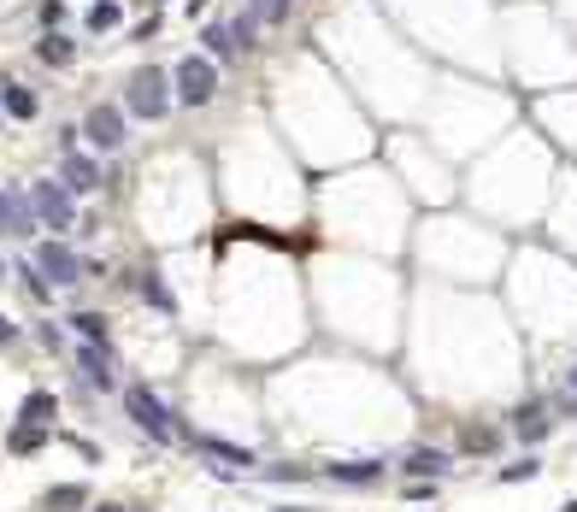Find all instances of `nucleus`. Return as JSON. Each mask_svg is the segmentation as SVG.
<instances>
[{"instance_id": "30", "label": "nucleus", "mask_w": 577, "mask_h": 512, "mask_svg": "<svg viewBox=\"0 0 577 512\" xmlns=\"http://www.w3.org/2000/svg\"><path fill=\"white\" fill-rule=\"evenodd\" d=\"M95 512H124V507H95Z\"/></svg>"}, {"instance_id": "7", "label": "nucleus", "mask_w": 577, "mask_h": 512, "mask_svg": "<svg viewBox=\"0 0 577 512\" xmlns=\"http://www.w3.org/2000/svg\"><path fill=\"white\" fill-rule=\"evenodd\" d=\"M401 471H407L412 483H424V477L437 483V477H448V471H454V454H442V448H412V454L401 459Z\"/></svg>"}, {"instance_id": "17", "label": "nucleus", "mask_w": 577, "mask_h": 512, "mask_svg": "<svg viewBox=\"0 0 577 512\" xmlns=\"http://www.w3.org/2000/svg\"><path fill=\"white\" fill-rule=\"evenodd\" d=\"M42 441H47V424H18L13 430V454H36Z\"/></svg>"}, {"instance_id": "22", "label": "nucleus", "mask_w": 577, "mask_h": 512, "mask_svg": "<svg viewBox=\"0 0 577 512\" xmlns=\"http://www.w3.org/2000/svg\"><path fill=\"white\" fill-rule=\"evenodd\" d=\"M536 471H542V459H530V454H524L519 466H501V483H530Z\"/></svg>"}, {"instance_id": "27", "label": "nucleus", "mask_w": 577, "mask_h": 512, "mask_svg": "<svg viewBox=\"0 0 577 512\" xmlns=\"http://www.w3.org/2000/svg\"><path fill=\"white\" fill-rule=\"evenodd\" d=\"M0 341H18V324H13L6 313H0Z\"/></svg>"}, {"instance_id": "6", "label": "nucleus", "mask_w": 577, "mask_h": 512, "mask_svg": "<svg viewBox=\"0 0 577 512\" xmlns=\"http://www.w3.org/2000/svg\"><path fill=\"white\" fill-rule=\"evenodd\" d=\"M30 200H36L42 224H54V230H71V218H77V213H71V189L65 183H36V195H30Z\"/></svg>"}, {"instance_id": "28", "label": "nucleus", "mask_w": 577, "mask_h": 512, "mask_svg": "<svg viewBox=\"0 0 577 512\" xmlns=\"http://www.w3.org/2000/svg\"><path fill=\"white\" fill-rule=\"evenodd\" d=\"M0 230H6V195H0Z\"/></svg>"}, {"instance_id": "14", "label": "nucleus", "mask_w": 577, "mask_h": 512, "mask_svg": "<svg viewBox=\"0 0 577 512\" xmlns=\"http://www.w3.org/2000/svg\"><path fill=\"white\" fill-rule=\"evenodd\" d=\"M77 359H83V377L95 389H113V365H106V354H100L95 341H83V354H77Z\"/></svg>"}, {"instance_id": "32", "label": "nucleus", "mask_w": 577, "mask_h": 512, "mask_svg": "<svg viewBox=\"0 0 577 512\" xmlns=\"http://www.w3.org/2000/svg\"><path fill=\"white\" fill-rule=\"evenodd\" d=\"M289 512H301V507H289Z\"/></svg>"}, {"instance_id": "21", "label": "nucleus", "mask_w": 577, "mask_h": 512, "mask_svg": "<svg viewBox=\"0 0 577 512\" xmlns=\"http://www.w3.org/2000/svg\"><path fill=\"white\" fill-rule=\"evenodd\" d=\"M207 47H212V59L236 54V36H230V24H212V29H207Z\"/></svg>"}, {"instance_id": "2", "label": "nucleus", "mask_w": 577, "mask_h": 512, "mask_svg": "<svg viewBox=\"0 0 577 512\" xmlns=\"http://www.w3.org/2000/svg\"><path fill=\"white\" fill-rule=\"evenodd\" d=\"M212 95H218V65L189 54L183 65H177V100H183V106H207Z\"/></svg>"}, {"instance_id": "5", "label": "nucleus", "mask_w": 577, "mask_h": 512, "mask_svg": "<svg viewBox=\"0 0 577 512\" xmlns=\"http://www.w3.org/2000/svg\"><path fill=\"white\" fill-rule=\"evenodd\" d=\"M83 136L100 147V154H113V147L124 142V113H118V106H95V113L83 118Z\"/></svg>"}, {"instance_id": "31", "label": "nucleus", "mask_w": 577, "mask_h": 512, "mask_svg": "<svg viewBox=\"0 0 577 512\" xmlns=\"http://www.w3.org/2000/svg\"><path fill=\"white\" fill-rule=\"evenodd\" d=\"M572 395H577V371H572Z\"/></svg>"}, {"instance_id": "12", "label": "nucleus", "mask_w": 577, "mask_h": 512, "mask_svg": "<svg viewBox=\"0 0 577 512\" xmlns=\"http://www.w3.org/2000/svg\"><path fill=\"white\" fill-rule=\"evenodd\" d=\"M65 189H77V195L100 189V165H89L83 154H65Z\"/></svg>"}, {"instance_id": "25", "label": "nucleus", "mask_w": 577, "mask_h": 512, "mask_svg": "<svg viewBox=\"0 0 577 512\" xmlns=\"http://www.w3.org/2000/svg\"><path fill=\"white\" fill-rule=\"evenodd\" d=\"M230 36H236V47H248V36H254V18H236V24H230Z\"/></svg>"}, {"instance_id": "13", "label": "nucleus", "mask_w": 577, "mask_h": 512, "mask_svg": "<svg viewBox=\"0 0 577 512\" xmlns=\"http://www.w3.org/2000/svg\"><path fill=\"white\" fill-rule=\"evenodd\" d=\"M54 413H59V400L47 395V389H30L24 407H18V418H24V424H54Z\"/></svg>"}, {"instance_id": "1", "label": "nucleus", "mask_w": 577, "mask_h": 512, "mask_svg": "<svg viewBox=\"0 0 577 512\" xmlns=\"http://www.w3.org/2000/svg\"><path fill=\"white\" fill-rule=\"evenodd\" d=\"M124 413L136 418V424L148 430L154 441H177V424H171V413H165V407H159V400L148 395L141 383H130V389H124Z\"/></svg>"}, {"instance_id": "19", "label": "nucleus", "mask_w": 577, "mask_h": 512, "mask_svg": "<svg viewBox=\"0 0 577 512\" xmlns=\"http://www.w3.org/2000/svg\"><path fill=\"white\" fill-rule=\"evenodd\" d=\"M71 324H77V336H83V341H100V348H106V318H100V313H77Z\"/></svg>"}, {"instance_id": "16", "label": "nucleus", "mask_w": 577, "mask_h": 512, "mask_svg": "<svg viewBox=\"0 0 577 512\" xmlns=\"http://www.w3.org/2000/svg\"><path fill=\"white\" fill-rule=\"evenodd\" d=\"M83 500H89L83 483H59V489H47V512H71V507H83Z\"/></svg>"}, {"instance_id": "24", "label": "nucleus", "mask_w": 577, "mask_h": 512, "mask_svg": "<svg viewBox=\"0 0 577 512\" xmlns=\"http://www.w3.org/2000/svg\"><path fill=\"white\" fill-rule=\"evenodd\" d=\"M283 6H289V0H254V18H266V24H277V18H283Z\"/></svg>"}, {"instance_id": "11", "label": "nucleus", "mask_w": 577, "mask_h": 512, "mask_svg": "<svg viewBox=\"0 0 577 512\" xmlns=\"http://www.w3.org/2000/svg\"><path fill=\"white\" fill-rule=\"evenodd\" d=\"M0 106H6V113H13L18 124H30V118L42 113V106H36V95H30L24 83H0Z\"/></svg>"}, {"instance_id": "9", "label": "nucleus", "mask_w": 577, "mask_h": 512, "mask_svg": "<svg viewBox=\"0 0 577 512\" xmlns=\"http://www.w3.org/2000/svg\"><path fill=\"white\" fill-rule=\"evenodd\" d=\"M548 430H554L548 407H519V418H513V436H519V441H542Z\"/></svg>"}, {"instance_id": "15", "label": "nucleus", "mask_w": 577, "mask_h": 512, "mask_svg": "<svg viewBox=\"0 0 577 512\" xmlns=\"http://www.w3.org/2000/svg\"><path fill=\"white\" fill-rule=\"evenodd\" d=\"M195 448L200 454H212V459H230V466H254V454H248V448H230V441H218V436H195Z\"/></svg>"}, {"instance_id": "26", "label": "nucleus", "mask_w": 577, "mask_h": 512, "mask_svg": "<svg viewBox=\"0 0 577 512\" xmlns=\"http://www.w3.org/2000/svg\"><path fill=\"white\" fill-rule=\"evenodd\" d=\"M465 448H495V430H465Z\"/></svg>"}, {"instance_id": "20", "label": "nucleus", "mask_w": 577, "mask_h": 512, "mask_svg": "<svg viewBox=\"0 0 577 512\" xmlns=\"http://www.w3.org/2000/svg\"><path fill=\"white\" fill-rule=\"evenodd\" d=\"M36 54H42V65H71V42H65V36H47Z\"/></svg>"}, {"instance_id": "10", "label": "nucleus", "mask_w": 577, "mask_h": 512, "mask_svg": "<svg viewBox=\"0 0 577 512\" xmlns=\"http://www.w3.org/2000/svg\"><path fill=\"white\" fill-rule=\"evenodd\" d=\"M383 477V459H342L330 466V483H378Z\"/></svg>"}, {"instance_id": "8", "label": "nucleus", "mask_w": 577, "mask_h": 512, "mask_svg": "<svg viewBox=\"0 0 577 512\" xmlns=\"http://www.w3.org/2000/svg\"><path fill=\"white\" fill-rule=\"evenodd\" d=\"M6 236H36V200L6 189Z\"/></svg>"}, {"instance_id": "23", "label": "nucleus", "mask_w": 577, "mask_h": 512, "mask_svg": "<svg viewBox=\"0 0 577 512\" xmlns=\"http://www.w3.org/2000/svg\"><path fill=\"white\" fill-rule=\"evenodd\" d=\"M118 24V0H95V13H89V29H113Z\"/></svg>"}, {"instance_id": "29", "label": "nucleus", "mask_w": 577, "mask_h": 512, "mask_svg": "<svg viewBox=\"0 0 577 512\" xmlns=\"http://www.w3.org/2000/svg\"><path fill=\"white\" fill-rule=\"evenodd\" d=\"M560 512H577V500H565V507H560Z\"/></svg>"}, {"instance_id": "4", "label": "nucleus", "mask_w": 577, "mask_h": 512, "mask_svg": "<svg viewBox=\"0 0 577 512\" xmlns=\"http://www.w3.org/2000/svg\"><path fill=\"white\" fill-rule=\"evenodd\" d=\"M36 271L54 277V283H83V277H89V265L71 254L65 242H42V248H36Z\"/></svg>"}, {"instance_id": "18", "label": "nucleus", "mask_w": 577, "mask_h": 512, "mask_svg": "<svg viewBox=\"0 0 577 512\" xmlns=\"http://www.w3.org/2000/svg\"><path fill=\"white\" fill-rule=\"evenodd\" d=\"M141 300H154L159 313H177V300H171V289H165V283H159L154 271H148V277H141Z\"/></svg>"}, {"instance_id": "3", "label": "nucleus", "mask_w": 577, "mask_h": 512, "mask_svg": "<svg viewBox=\"0 0 577 512\" xmlns=\"http://www.w3.org/2000/svg\"><path fill=\"white\" fill-rule=\"evenodd\" d=\"M165 106H171V95H165V77L154 65L130 77V113L136 118H165Z\"/></svg>"}]
</instances>
